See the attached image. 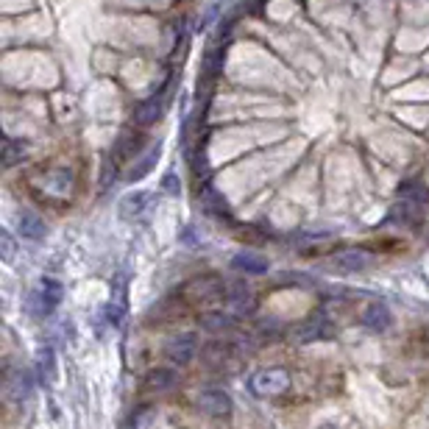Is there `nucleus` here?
Returning <instances> with one entry per match:
<instances>
[{
  "instance_id": "f257e3e1",
  "label": "nucleus",
  "mask_w": 429,
  "mask_h": 429,
  "mask_svg": "<svg viewBox=\"0 0 429 429\" xmlns=\"http://www.w3.org/2000/svg\"><path fill=\"white\" fill-rule=\"evenodd\" d=\"M61 301V284L53 281V279H42L39 288L28 293V301H26V310L34 315V318H48Z\"/></svg>"
},
{
  "instance_id": "f03ea898",
  "label": "nucleus",
  "mask_w": 429,
  "mask_h": 429,
  "mask_svg": "<svg viewBox=\"0 0 429 429\" xmlns=\"http://www.w3.org/2000/svg\"><path fill=\"white\" fill-rule=\"evenodd\" d=\"M248 388L254 396L270 399V396H279L281 390L290 388V374L284 368H262L248 379Z\"/></svg>"
},
{
  "instance_id": "7ed1b4c3",
  "label": "nucleus",
  "mask_w": 429,
  "mask_h": 429,
  "mask_svg": "<svg viewBox=\"0 0 429 429\" xmlns=\"http://www.w3.org/2000/svg\"><path fill=\"white\" fill-rule=\"evenodd\" d=\"M195 404H198V410H201L203 415H209V418H226V415L232 412V396H229L226 390H221V388H206V390H201L198 399H195Z\"/></svg>"
},
{
  "instance_id": "20e7f679",
  "label": "nucleus",
  "mask_w": 429,
  "mask_h": 429,
  "mask_svg": "<svg viewBox=\"0 0 429 429\" xmlns=\"http://www.w3.org/2000/svg\"><path fill=\"white\" fill-rule=\"evenodd\" d=\"M195 351H198V337H195L192 332L176 335V337L168 340V346H165V357H168L173 366H187V363H192Z\"/></svg>"
},
{
  "instance_id": "39448f33",
  "label": "nucleus",
  "mask_w": 429,
  "mask_h": 429,
  "mask_svg": "<svg viewBox=\"0 0 429 429\" xmlns=\"http://www.w3.org/2000/svg\"><path fill=\"white\" fill-rule=\"evenodd\" d=\"M332 265L337 270H343V273H363L371 265V257L363 248H346V251H340V254L332 257Z\"/></svg>"
},
{
  "instance_id": "423d86ee",
  "label": "nucleus",
  "mask_w": 429,
  "mask_h": 429,
  "mask_svg": "<svg viewBox=\"0 0 429 429\" xmlns=\"http://www.w3.org/2000/svg\"><path fill=\"white\" fill-rule=\"evenodd\" d=\"M142 148V134H137V131H123L120 137H117V142H114V151H112V157L117 159V165H123V162H128L137 151Z\"/></svg>"
},
{
  "instance_id": "0eeeda50",
  "label": "nucleus",
  "mask_w": 429,
  "mask_h": 429,
  "mask_svg": "<svg viewBox=\"0 0 429 429\" xmlns=\"http://www.w3.org/2000/svg\"><path fill=\"white\" fill-rule=\"evenodd\" d=\"M363 326H368L371 332H388L393 326V315L385 304H368L363 312Z\"/></svg>"
},
{
  "instance_id": "6e6552de",
  "label": "nucleus",
  "mask_w": 429,
  "mask_h": 429,
  "mask_svg": "<svg viewBox=\"0 0 429 429\" xmlns=\"http://www.w3.org/2000/svg\"><path fill=\"white\" fill-rule=\"evenodd\" d=\"M232 268L235 270H240V273H254V276H262V273H268V259L265 257H259V254H254V251H240L235 259H232Z\"/></svg>"
},
{
  "instance_id": "1a4fd4ad",
  "label": "nucleus",
  "mask_w": 429,
  "mask_h": 429,
  "mask_svg": "<svg viewBox=\"0 0 429 429\" xmlns=\"http://www.w3.org/2000/svg\"><path fill=\"white\" fill-rule=\"evenodd\" d=\"M17 226H20V235H23L26 240L39 243V240L45 237V223H42L39 214H34V212H20V214H17Z\"/></svg>"
},
{
  "instance_id": "9d476101",
  "label": "nucleus",
  "mask_w": 429,
  "mask_h": 429,
  "mask_svg": "<svg viewBox=\"0 0 429 429\" xmlns=\"http://www.w3.org/2000/svg\"><path fill=\"white\" fill-rule=\"evenodd\" d=\"M159 114H162V103H159V95H154V98L142 101V103L137 106L134 123H137L139 128H148V126H154V123L159 120Z\"/></svg>"
},
{
  "instance_id": "9b49d317",
  "label": "nucleus",
  "mask_w": 429,
  "mask_h": 429,
  "mask_svg": "<svg viewBox=\"0 0 429 429\" xmlns=\"http://www.w3.org/2000/svg\"><path fill=\"white\" fill-rule=\"evenodd\" d=\"M148 192H131V195H126L123 201H120V214L126 221H137L142 212H146V203H148Z\"/></svg>"
},
{
  "instance_id": "f8f14e48",
  "label": "nucleus",
  "mask_w": 429,
  "mask_h": 429,
  "mask_svg": "<svg viewBox=\"0 0 429 429\" xmlns=\"http://www.w3.org/2000/svg\"><path fill=\"white\" fill-rule=\"evenodd\" d=\"M176 382H179V377H176V371H170V368H157V371H151V374L146 377V388H148V390H157V393L170 390Z\"/></svg>"
},
{
  "instance_id": "ddd939ff",
  "label": "nucleus",
  "mask_w": 429,
  "mask_h": 429,
  "mask_svg": "<svg viewBox=\"0 0 429 429\" xmlns=\"http://www.w3.org/2000/svg\"><path fill=\"white\" fill-rule=\"evenodd\" d=\"M37 377L39 382L50 385L56 379V360H53V348H39L37 354Z\"/></svg>"
},
{
  "instance_id": "4468645a",
  "label": "nucleus",
  "mask_w": 429,
  "mask_h": 429,
  "mask_svg": "<svg viewBox=\"0 0 429 429\" xmlns=\"http://www.w3.org/2000/svg\"><path fill=\"white\" fill-rule=\"evenodd\" d=\"M226 301H229L237 312H246V310H251V307H254V301H251V290L246 288L243 281L232 284V296H226Z\"/></svg>"
},
{
  "instance_id": "2eb2a0df",
  "label": "nucleus",
  "mask_w": 429,
  "mask_h": 429,
  "mask_svg": "<svg viewBox=\"0 0 429 429\" xmlns=\"http://www.w3.org/2000/svg\"><path fill=\"white\" fill-rule=\"evenodd\" d=\"M157 157H159V146H157V148H151V154H148V157H142L137 168H131V170H128V181H139L142 176H148V170L154 168Z\"/></svg>"
},
{
  "instance_id": "dca6fc26",
  "label": "nucleus",
  "mask_w": 429,
  "mask_h": 429,
  "mask_svg": "<svg viewBox=\"0 0 429 429\" xmlns=\"http://www.w3.org/2000/svg\"><path fill=\"white\" fill-rule=\"evenodd\" d=\"M201 326H203V329H209V332H223V329H232V326H235V321H232V315H221V312H214V315L201 318Z\"/></svg>"
},
{
  "instance_id": "f3484780",
  "label": "nucleus",
  "mask_w": 429,
  "mask_h": 429,
  "mask_svg": "<svg viewBox=\"0 0 429 429\" xmlns=\"http://www.w3.org/2000/svg\"><path fill=\"white\" fill-rule=\"evenodd\" d=\"M26 157V146L23 142H17V139H6V148H3V159H6V165L12 168V165H17V159H23Z\"/></svg>"
},
{
  "instance_id": "a211bd4d",
  "label": "nucleus",
  "mask_w": 429,
  "mask_h": 429,
  "mask_svg": "<svg viewBox=\"0 0 429 429\" xmlns=\"http://www.w3.org/2000/svg\"><path fill=\"white\" fill-rule=\"evenodd\" d=\"M318 337H321V323H318V321H315V323L310 321V323H304V326L296 332V340H299V343H310V340H318Z\"/></svg>"
},
{
  "instance_id": "6ab92c4d",
  "label": "nucleus",
  "mask_w": 429,
  "mask_h": 429,
  "mask_svg": "<svg viewBox=\"0 0 429 429\" xmlns=\"http://www.w3.org/2000/svg\"><path fill=\"white\" fill-rule=\"evenodd\" d=\"M165 192H170V195H176L179 192V184H176V176L170 173V176H165Z\"/></svg>"
},
{
  "instance_id": "aec40b11",
  "label": "nucleus",
  "mask_w": 429,
  "mask_h": 429,
  "mask_svg": "<svg viewBox=\"0 0 429 429\" xmlns=\"http://www.w3.org/2000/svg\"><path fill=\"white\" fill-rule=\"evenodd\" d=\"M12 254H14V246H12V237L3 232V257L6 259H12Z\"/></svg>"
}]
</instances>
